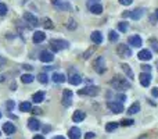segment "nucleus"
Here are the masks:
<instances>
[{"label":"nucleus","mask_w":158,"mask_h":139,"mask_svg":"<svg viewBox=\"0 0 158 139\" xmlns=\"http://www.w3.org/2000/svg\"><path fill=\"white\" fill-rule=\"evenodd\" d=\"M111 85L115 88V89H119V90L129 89V88H131V82L126 81V79L122 78V76H118V75H115L114 78L111 79Z\"/></svg>","instance_id":"f257e3e1"},{"label":"nucleus","mask_w":158,"mask_h":139,"mask_svg":"<svg viewBox=\"0 0 158 139\" xmlns=\"http://www.w3.org/2000/svg\"><path fill=\"white\" fill-rule=\"evenodd\" d=\"M68 42L63 41V39H52L50 41V47H52L53 52H60V50H64L68 47Z\"/></svg>","instance_id":"f03ea898"},{"label":"nucleus","mask_w":158,"mask_h":139,"mask_svg":"<svg viewBox=\"0 0 158 139\" xmlns=\"http://www.w3.org/2000/svg\"><path fill=\"white\" fill-rule=\"evenodd\" d=\"M98 92H100V88L98 86H86L79 90L78 93L81 96H96V95H98Z\"/></svg>","instance_id":"7ed1b4c3"},{"label":"nucleus","mask_w":158,"mask_h":139,"mask_svg":"<svg viewBox=\"0 0 158 139\" xmlns=\"http://www.w3.org/2000/svg\"><path fill=\"white\" fill-rule=\"evenodd\" d=\"M22 17H24V20L28 22V24H29V27H38V25L40 24V22H39V20L36 18L32 13H29V11H25Z\"/></svg>","instance_id":"20e7f679"},{"label":"nucleus","mask_w":158,"mask_h":139,"mask_svg":"<svg viewBox=\"0 0 158 139\" xmlns=\"http://www.w3.org/2000/svg\"><path fill=\"white\" fill-rule=\"evenodd\" d=\"M72 96H74L72 90L64 89V92H63V106H64V107H69V106H71V103H72Z\"/></svg>","instance_id":"39448f33"},{"label":"nucleus","mask_w":158,"mask_h":139,"mask_svg":"<svg viewBox=\"0 0 158 139\" xmlns=\"http://www.w3.org/2000/svg\"><path fill=\"white\" fill-rule=\"evenodd\" d=\"M107 106H108V109L111 110L112 113H115V114H119V113L123 111V104L119 103V102H108Z\"/></svg>","instance_id":"423d86ee"},{"label":"nucleus","mask_w":158,"mask_h":139,"mask_svg":"<svg viewBox=\"0 0 158 139\" xmlns=\"http://www.w3.org/2000/svg\"><path fill=\"white\" fill-rule=\"evenodd\" d=\"M143 14H144V10H143V8H135L133 11H131V13H123L122 15L131 17L132 20H140L143 17Z\"/></svg>","instance_id":"0eeeda50"},{"label":"nucleus","mask_w":158,"mask_h":139,"mask_svg":"<svg viewBox=\"0 0 158 139\" xmlns=\"http://www.w3.org/2000/svg\"><path fill=\"white\" fill-rule=\"evenodd\" d=\"M117 52L119 54V57H131L132 56V50L126 45H118Z\"/></svg>","instance_id":"6e6552de"},{"label":"nucleus","mask_w":158,"mask_h":139,"mask_svg":"<svg viewBox=\"0 0 158 139\" xmlns=\"http://www.w3.org/2000/svg\"><path fill=\"white\" fill-rule=\"evenodd\" d=\"M52 3L54 4L56 8H58V10L61 11H67V10H71V4L67 2H63V0H52Z\"/></svg>","instance_id":"1a4fd4ad"},{"label":"nucleus","mask_w":158,"mask_h":139,"mask_svg":"<svg viewBox=\"0 0 158 139\" xmlns=\"http://www.w3.org/2000/svg\"><path fill=\"white\" fill-rule=\"evenodd\" d=\"M93 67H94V70L97 71L98 74L104 72V71H106V66H104V59H103V57H97V60L93 63Z\"/></svg>","instance_id":"9d476101"},{"label":"nucleus","mask_w":158,"mask_h":139,"mask_svg":"<svg viewBox=\"0 0 158 139\" xmlns=\"http://www.w3.org/2000/svg\"><path fill=\"white\" fill-rule=\"evenodd\" d=\"M39 59H40V61H43V63H50V61L54 60V56H53V53L49 52V50H43V52L40 53V56H39Z\"/></svg>","instance_id":"9b49d317"},{"label":"nucleus","mask_w":158,"mask_h":139,"mask_svg":"<svg viewBox=\"0 0 158 139\" xmlns=\"http://www.w3.org/2000/svg\"><path fill=\"white\" fill-rule=\"evenodd\" d=\"M139 78H140V84H142V86L147 88L148 85H150V82H151V74H148V72H142Z\"/></svg>","instance_id":"f8f14e48"},{"label":"nucleus","mask_w":158,"mask_h":139,"mask_svg":"<svg viewBox=\"0 0 158 139\" xmlns=\"http://www.w3.org/2000/svg\"><path fill=\"white\" fill-rule=\"evenodd\" d=\"M28 128L31 131H39L40 129V123H39L38 118H29L28 120Z\"/></svg>","instance_id":"ddd939ff"},{"label":"nucleus","mask_w":158,"mask_h":139,"mask_svg":"<svg viewBox=\"0 0 158 139\" xmlns=\"http://www.w3.org/2000/svg\"><path fill=\"white\" fill-rule=\"evenodd\" d=\"M44 39H46V33L42 32V31H36V32L33 33V36H32L33 43H42Z\"/></svg>","instance_id":"4468645a"},{"label":"nucleus","mask_w":158,"mask_h":139,"mask_svg":"<svg viewBox=\"0 0 158 139\" xmlns=\"http://www.w3.org/2000/svg\"><path fill=\"white\" fill-rule=\"evenodd\" d=\"M128 42H129V43L132 45V46H135V47H140V46H142V43H143L142 38H140L139 35H133V36H129Z\"/></svg>","instance_id":"2eb2a0df"},{"label":"nucleus","mask_w":158,"mask_h":139,"mask_svg":"<svg viewBox=\"0 0 158 139\" xmlns=\"http://www.w3.org/2000/svg\"><path fill=\"white\" fill-rule=\"evenodd\" d=\"M68 137L69 139H81V129L78 127H72L68 131Z\"/></svg>","instance_id":"dca6fc26"},{"label":"nucleus","mask_w":158,"mask_h":139,"mask_svg":"<svg viewBox=\"0 0 158 139\" xmlns=\"http://www.w3.org/2000/svg\"><path fill=\"white\" fill-rule=\"evenodd\" d=\"M90 39H92L93 43L100 45L101 42H103V35H101V32H98V31H94V32H92V35H90Z\"/></svg>","instance_id":"f3484780"},{"label":"nucleus","mask_w":158,"mask_h":139,"mask_svg":"<svg viewBox=\"0 0 158 139\" xmlns=\"http://www.w3.org/2000/svg\"><path fill=\"white\" fill-rule=\"evenodd\" d=\"M85 118H86V114H85L83 111H81V110H77V111L74 113V115H72V121H74V123H82Z\"/></svg>","instance_id":"a211bd4d"},{"label":"nucleus","mask_w":158,"mask_h":139,"mask_svg":"<svg viewBox=\"0 0 158 139\" xmlns=\"http://www.w3.org/2000/svg\"><path fill=\"white\" fill-rule=\"evenodd\" d=\"M3 131H4V134L11 135L15 132V125L13 123H4L3 124Z\"/></svg>","instance_id":"6ab92c4d"},{"label":"nucleus","mask_w":158,"mask_h":139,"mask_svg":"<svg viewBox=\"0 0 158 139\" xmlns=\"http://www.w3.org/2000/svg\"><path fill=\"white\" fill-rule=\"evenodd\" d=\"M137 56H139V59L142 61H148V60H151V57H153L150 50H140Z\"/></svg>","instance_id":"aec40b11"},{"label":"nucleus","mask_w":158,"mask_h":139,"mask_svg":"<svg viewBox=\"0 0 158 139\" xmlns=\"http://www.w3.org/2000/svg\"><path fill=\"white\" fill-rule=\"evenodd\" d=\"M52 79H53V82H56V84H63V82H65V75L61 72H54L52 75Z\"/></svg>","instance_id":"412c9836"},{"label":"nucleus","mask_w":158,"mask_h":139,"mask_svg":"<svg viewBox=\"0 0 158 139\" xmlns=\"http://www.w3.org/2000/svg\"><path fill=\"white\" fill-rule=\"evenodd\" d=\"M32 100L35 102V103H42V102L44 100V92L39 90V92L33 93V95H32Z\"/></svg>","instance_id":"4be33fe9"},{"label":"nucleus","mask_w":158,"mask_h":139,"mask_svg":"<svg viewBox=\"0 0 158 139\" xmlns=\"http://www.w3.org/2000/svg\"><path fill=\"white\" fill-rule=\"evenodd\" d=\"M68 82L71 85H79L82 82V78H81V75H78V74H72V75L69 76Z\"/></svg>","instance_id":"5701e85b"},{"label":"nucleus","mask_w":158,"mask_h":139,"mask_svg":"<svg viewBox=\"0 0 158 139\" xmlns=\"http://www.w3.org/2000/svg\"><path fill=\"white\" fill-rule=\"evenodd\" d=\"M31 110H32V106H31L29 102H22V103L19 104V111L27 113V111H31Z\"/></svg>","instance_id":"b1692460"},{"label":"nucleus","mask_w":158,"mask_h":139,"mask_svg":"<svg viewBox=\"0 0 158 139\" xmlns=\"http://www.w3.org/2000/svg\"><path fill=\"white\" fill-rule=\"evenodd\" d=\"M90 11H92L93 14H101L103 13V7H101V4H97V3H96V4H93V6H90Z\"/></svg>","instance_id":"393cba45"},{"label":"nucleus","mask_w":158,"mask_h":139,"mask_svg":"<svg viewBox=\"0 0 158 139\" xmlns=\"http://www.w3.org/2000/svg\"><path fill=\"white\" fill-rule=\"evenodd\" d=\"M21 81L24 82V84H31V82L35 81V76L31 75V74H24V75L21 76Z\"/></svg>","instance_id":"a878e982"},{"label":"nucleus","mask_w":158,"mask_h":139,"mask_svg":"<svg viewBox=\"0 0 158 139\" xmlns=\"http://www.w3.org/2000/svg\"><path fill=\"white\" fill-rule=\"evenodd\" d=\"M140 111V104L139 103H133L131 107L128 109V113L129 114H136V113Z\"/></svg>","instance_id":"bb28decb"},{"label":"nucleus","mask_w":158,"mask_h":139,"mask_svg":"<svg viewBox=\"0 0 158 139\" xmlns=\"http://www.w3.org/2000/svg\"><path fill=\"white\" fill-rule=\"evenodd\" d=\"M121 67H122V70L125 71V74L128 75V78H131V79L133 78V71H132V68L128 66V64H122Z\"/></svg>","instance_id":"cd10ccee"},{"label":"nucleus","mask_w":158,"mask_h":139,"mask_svg":"<svg viewBox=\"0 0 158 139\" xmlns=\"http://www.w3.org/2000/svg\"><path fill=\"white\" fill-rule=\"evenodd\" d=\"M118 127H119V123H108L106 125V131L107 132H112V131H115Z\"/></svg>","instance_id":"c85d7f7f"},{"label":"nucleus","mask_w":158,"mask_h":139,"mask_svg":"<svg viewBox=\"0 0 158 139\" xmlns=\"http://www.w3.org/2000/svg\"><path fill=\"white\" fill-rule=\"evenodd\" d=\"M42 24H43V27L46 28V29H52V28L54 27V25H53V22H52V20H50V18H43Z\"/></svg>","instance_id":"c756f323"},{"label":"nucleus","mask_w":158,"mask_h":139,"mask_svg":"<svg viewBox=\"0 0 158 139\" xmlns=\"http://www.w3.org/2000/svg\"><path fill=\"white\" fill-rule=\"evenodd\" d=\"M108 38H110V41L111 42H117L118 39H119V33H117L115 31H110Z\"/></svg>","instance_id":"7c9ffc66"},{"label":"nucleus","mask_w":158,"mask_h":139,"mask_svg":"<svg viewBox=\"0 0 158 139\" xmlns=\"http://www.w3.org/2000/svg\"><path fill=\"white\" fill-rule=\"evenodd\" d=\"M128 28H129V24H128V22H125V21H122V22H119V24H118V29H119L121 32H126V31H128Z\"/></svg>","instance_id":"2f4dec72"},{"label":"nucleus","mask_w":158,"mask_h":139,"mask_svg":"<svg viewBox=\"0 0 158 139\" xmlns=\"http://www.w3.org/2000/svg\"><path fill=\"white\" fill-rule=\"evenodd\" d=\"M38 81L40 82V84H47V81H49V76H47L44 72H42V74H39V75H38Z\"/></svg>","instance_id":"473e14b6"},{"label":"nucleus","mask_w":158,"mask_h":139,"mask_svg":"<svg viewBox=\"0 0 158 139\" xmlns=\"http://www.w3.org/2000/svg\"><path fill=\"white\" fill-rule=\"evenodd\" d=\"M6 14H7V6L4 3H0V17L6 15Z\"/></svg>","instance_id":"72a5a7b5"},{"label":"nucleus","mask_w":158,"mask_h":139,"mask_svg":"<svg viewBox=\"0 0 158 139\" xmlns=\"http://www.w3.org/2000/svg\"><path fill=\"white\" fill-rule=\"evenodd\" d=\"M96 46H97V45H96ZM96 46L90 47V49L87 50V52H85V53H83V59H89V57H90V54H92V53L96 50Z\"/></svg>","instance_id":"f704fd0d"},{"label":"nucleus","mask_w":158,"mask_h":139,"mask_svg":"<svg viewBox=\"0 0 158 139\" xmlns=\"http://www.w3.org/2000/svg\"><path fill=\"white\" fill-rule=\"evenodd\" d=\"M133 123H135L133 120H128V118H125V120H122V121H121V125H123V127H128V125H133Z\"/></svg>","instance_id":"c9c22d12"},{"label":"nucleus","mask_w":158,"mask_h":139,"mask_svg":"<svg viewBox=\"0 0 158 139\" xmlns=\"http://www.w3.org/2000/svg\"><path fill=\"white\" fill-rule=\"evenodd\" d=\"M69 24H68V28H69V29H75V28H77V24H75V21H74V20H69Z\"/></svg>","instance_id":"e433bc0d"},{"label":"nucleus","mask_w":158,"mask_h":139,"mask_svg":"<svg viewBox=\"0 0 158 139\" xmlns=\"http://www.w3.org/2000/svg\"><path fill=\"white\" fill-rule=\"evenodd\" d=\"M132 2H133V0H119V3L123 4V6H131Z\"/></svg>","instance_id":"4c0bfd02"},{"label":"nucleus","mask_w":158,"mask_h":139,"mask_svg":"<svg viewBox=\"0 0 158 139\" xmlns=\"http://www.w3.org/2000/svg\"><path fill=\"white\" fill-rule=\"evenodd\" d=\"M94 138V134L93 132H87L86 135H85V139H93Z\"/></svg>","instance_id":"58836bf2"},{"label":"nucleus","mask_w":158,"mask_h":139,"mask_svg":"<svg viewBox=\"0 0 158 139\" xmlns=\"http://www.w3.org/2000/svg\"><path fill=\"white\" fill-rule=\"evenodd\" d=\"M142 67H143V70H144L146 72H148V74H150V70H151V67H150V66H147V64H144V66H142Z\"/></svg>","instance_id":"ea45409f"},{"label":"nucleus","mask_w":158,"mask_h":139,"mask_svg":"<svg viewBox=\"0 0 158 139\" xmlns=\"http://www.w3.org/2000/svg\"><path fill=\"white\" fill-rule=\"evenodd\" d=\"M7 107H8V110H11V109H13V107H14V102H13V100H8Z\"/></svg>","instance_id":"a19ab883"},{"label":"nucleus","mask_w":158,"mask_h":139,"mask_svg":"<svg viewBox=\"0 0 158 139\" xmlns=\"http://www.w3.org/2000/svg\"><path fill=\"white\" fill-rule=\"evenodd\" d=\"M31 111H32V113H35V114H40V113H42V110L36 107V109H32V110H31Z\"/></svg>","instance_id":"79ce46f5"},{"label":"nucleus","mask_w":158,"mask_h":139,"mask_svg":"<svg viewBox=\"0 0 158 139\" xmlns=\"http://www.w3.org/2000/svg\"><path fill=\"white\" fill-rule=\"evenodd\" d=\"M4 64H6V60H4L3 57H0V68H2V67L4 66Z\"/></svg>","instance_id":"37998d69"},{"label":"nucleus","mask_w":158,"mask_h":139,"mask_svg":"<svg viewBox=\"0 0 158 139\" xmlns=\"http://www.w3.org/2000/svg\"><path fill=\"white\" fill-rule=\"evenodd\" d=\"M153 96H154V98H157V96H158V89H157V88H154V89H153Z\"/></svg>","instance_id":"c03bdc74"},{"label":"nucleus","mask_w":158,"mask_h":139,"mask_svg":"<svg viewBox=\"0 0 158 139\" xmlns=\"http://www.w3.org/2000/svg\"><path fill=\"white\" fill-rule=\"evenodd\" d=\"M33 139H44V137H43V135H35Z\"/></svg>","instance_id":"a18cd8bd"},{"label":"nucleus","mask_w":158,"mask_h":139,"mask_svg":"<svg viewBox=\"0 0 158 139\" xmlns=\"http://www.w3.org/2000/svg\"><path fill=\"white\" fill-rule=\"evenodd\" d=\"M53 139H65V138H64V137H61V135H57V137H54Z\"/></svg>","instance_id":"49530a36"},{"label":"nucleus","mask_w":158,"mask_h":139,"mask_svg":"<svg viewBox=\"0 0 158 139\" xmlns=\"http://www.w3.org/2000/svg\"><path fill=\"white\" fill-rule=\"evenodd\" d=\"M24 68L25 70H32V67H31V66H24Z\"/></svg>","instance_id":"de8ad7c7"},{"label":"nucleus","mask_w":158,"mask_h":139,"mask_svg":"<svg viewBox=\"0 0 158 139\" xmlns=\"http://www.w3.org/2000/svg\"><path fill=\"white\" fill-rule=\"evenodd\" d=\"M156 17H157V20H158V10H156Z\"/></svg>","instance_id":"09e8293b"},{"label":"nucleus","mask_w":158,"mask_h":139,"mask_svg":"<svg viewBox=\"0 0 158 139\" xmlns=\"http://www.w3.org/2000/svg\"><path fill=\"white\" fill-rule=\"evenodd\" d=\"M0 118H2V113H0Z\"/></svg>","instance_id":"8fccbe9b"},{"label":"nucleus","mask_w":158,"mask_h":139,"mask_svg":"<svg viewBox=\"0 0 158 139\" xmlns=\"http://www.w3.org/2000/svg\"><path fill=\"white\" fill-rule=\"evenodd\" d=\"M92 2H97V0H92Z\"/></svg>","instance_id":"3c124183"}]
</instances>
